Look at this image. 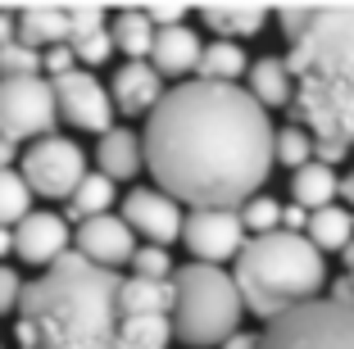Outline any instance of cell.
<instances>
[{"instance_id": "cell-16", "label": "cell", "mask_w": 354, "mask_h": 349, "mask_svg": "<svg viewBox=\"0 0 354 349\" xmlns=\"http://www.w3.org/2000/svg\"><path fill=\"white\" fill-rule=\"evenodd\" d=\"M95 164H100V177H109V182H132L146 168V145L132 127H109L95 145Z\"/></svg>"}, {"instance_id": "cell-10", "label": "cell", "mask_w": 354, "mask_h": 349, "mask_svg": "<svg viewBox=\"0 0 354 349\" xmlns=\"http://www.w3.org/2000/svg\"><path fill=\"white\" fill-rule=\"evenodd\" d=\"M50 86H55L59 118L68 127L95 132V136H104L109 127H114V100H109V91H104V82L95 77V73L73 68V73H64V77H55Z\"/></svg>"}, {"instance_id": "cell-42", "label": "cell", "mask_w": 354, "mask_h": 349, "mask_svg": "<svg viewBox=\"0 0 354 349\" xmlns=\"http://www.w3.org/2000/svg\"><path fill=\"white\" fill-rule=\"evenodd\" d=\"M5 254H14V232H10V227H0V258H5Z\"/></svg>"}, {"instance_id": "cell-13", "label": "cell", "mask_w": 354, "mask_h": 349, "mask_svg": "<svg viewBox=\"0 0 354 349\" xmlns=\"http://www.w3.org/2000/svg\"><path fill=\"white\" fill-rule=\"evenodd\" d=\"M14 254L32 267H50L68 254V223L50 209H32L19 227H14Z\"/></svg>"}, {"instance_id": "cell-11", "label": "cell", "mask_w": 354, "mask_h": 349, "mask_svg": "<svg viewBox=\"0 0 354 349\" xmlns=\"http://www.w3.org/2000/svg\"><path fill=\"white\" fill-rule=\"evenodd\" d=\"M118 218H123L132 232H141L150 245H168V240H177V236H182V223H187L182 205H177L173 196H164L159 186H136V191H127Z\"/></svg>"}, {"instance_id": "cell-35", "label": "cell", "mask_w": 354, "mask_h": 349, "mask_svg": "<svg viewBox=\"0 0 354 349\" xmlns=\"http://www.w3.org/2000/svg\"><path fill=\"white\" fill-rule=\"evenodd\" d=\"M91 28H104V10H91V5L68 10V41H73L77 32H91Z\"/></svg>"}, {"instance_id": "cell-12", "label": "cell", "mask_w": 354, "mask_h": 349, "mask_svg": "<svg viewBox=\"0 0 354 349\" xmlns=\"http://www.w3.org/2000/svg\"><path fill=\"white\" fill-rule=\"evenodd\" d=\"M73 249L86 263L104 267V272H118V267H127L132 254H136V232L118 214H100V218H91V223H77Z\"/></svg>"}, {"instance_id": "cell-36", "label": "cell", "mask_w": 354, "mask_h": 349, "mask_svg": "<svg viewBox=\"0 0 354 349\" xmlns=\"http://www.w3.org/2000/svg\"><path fill=\"white\" fill-rule=\"evenodd\" d=\"M304 227H309V209H300V205H286V209H281V232L304 236Z\"/></svg>"}, {"instance_id": "cell-3", "label": "cell", "mask_w": 354, "mask_h": 349, "mask_svg": "<svg viewBox=\"0 0 354 349\" xmlns=\"http://www.w3.org/2000/svg\"><path fill=\"white\" fill-rule=\"evenodd\" d=\"M118 272L86 263L77 249L23 286L19 349H118Z\"/></svg>"}, {"instance_id": "cell-31", "label": "cell", "mask_w": 354, "mask_h": 349, "mask_svg": "<svg viewBox=\"0 0 354 349\" xmlns=\"http://www.w3.org/2000/svg\"><path fill=\"white\" fill-rule=\"evenodd\" d=\"M5 77H41V50H32L23 41L0 46V82Z\"/></svg>"}, {"instance_id": "cell-8", "label": "cell", "mask_w": 354, "mask_h": 349, "mask_svg": "<svg viewBox=\"0 0 354 349\" xmlns=\"http://www.w3.org/2000/svg\"><path fill=\"white\" fill-rule=\"evenodd\" d=\"M19 173L32 196L41 200H68L86 177V154L68 136H41L19 154Z\"/></svg>"}, {"instance_id": "cell-29", "label": "cell", "mask_w": 354, "mask_h": 349, "mask_svg": "<svg viewBox=\"0 0 354 349\" xmlns=\"http://www.w3.org/2000/svg\"><path fill=\"white\" fill-rule=\"evenodd\" d=\"M272 159L300 173L304 164H313V136L304 132V127H281V132H277V145H272Z\"/></svg>"}, {"instance_id": "cell-20", "label": "cell", "mask_w": 354, "mask_h": 349, "mask_svg": "<svg viewBox=\"0 0 354 349\" xmlns=\"http://www.w3.org/2000/svg\"><path fill=\"white\" fill-rule=\"evenodd\" d=\"M19 41L32 50H50V46H68V10H50V5H32L19 14Z\"/></svg>"}, {"instance_id": "cell-41", "label": "cell", "mask_w": 354, "mask_h": 349, "mask_svg": "<svg viewBox=\"0 0 354 349\" xmlns=\"http://www.w3.org/2000/svg\"><path fill=\"white\" fill-rule=\"evenodd\" d=\"M341 200H345V209L354 214V173H345V177H341Z\"/></svg>"}, {"instance_id": "cell-6", "label": "cell", "mask_w": 354, "mask_h": 349, "mask_svg": "<svg viewBox=\"0 0 354 349\" xmlns=\"http://www.w3.org/2000/svg\"><path fill=\"white\" fill-rule=\"evenodd\" d=\"M259 349H354V304L313 299L259 331Z\"/></svg>"}, {"instance_id": "cell-22", "label": "cell", "mask_w": 354, "mask_h": 349, "mask_svg": "<svg viewBox=\"0 0 354 349\" xmlns=\"http://www.w3.org/2000/svg\"><path fill=\"white\" fill-rule=\"evenodd\" d=\"M200 19L218 32L223 41H232V37H254L268 23V10L263 5H205Z\"/></svg>"}, {"instance_id": "cell-38", "label": "cell", "mask_w": 354, "mask_h": 349, "mask_svg": "<svg viewBox=\"0 0 354 349\" xmlns=\"http://www.w3.org/2000/svg\"><path fill=\"white\" fill-rule=\"evenodd\" d=\"M10 41H19V14L0 10V46H10Z\"/></svg>"}, {"instance_id": "cell-30", "label": "cell", "mask_w": 354, "mask_h": 349, "mask_svg": "<svg viewBox=\"0 0 354 349\" xmlns=\"http://www.w3.org/2000/svg\"><path fill=\"white\" fill-rule=\"evenodd\" d=\"M68 46H73V55H77V68H100V64L114 55V37H109V23H104V28H91V32H77Z\"/></svg>"}, {"instance_id": "cell-43", "label": "cell", "mask_w": 354, "mask_h": 349, "mask_svg": "<svg viewBox=\"0 0 354 349\" xmlns=\"http://www.w3.org/2000/svg\"><path fill=\"white\" fill-rule=\"evenodd\" d=\"M345 281H350V286H354V245L345 249Z\"/></svg>"}, {"instance_id": "cell-44", "label": "cell", "mask_w": 354, "mask_h": 349, "mask_svg": "<svg viewBox=\"0 0 354 349\" xmlns=\"http://www.w3.org/2000/svg\"><path fill=\"white\" fill-rule=\"evenodd\" d=\"M0 349H5V345H0Z\"/></svg>"}, {"instance_id": "cell-39", "label": "cell", "mask_w": 354, "mask_h": 349, "mask_svg": "<svg viewBox=\"0 0 354 349\" xmlns=\"http://www.w3.org/2000/svg\"><path fill=\"white\" fill-rule=\"evenodd\" d=\"M218 349H259V336H254V331H236V336L223 340Z\"/></svg>"}, {"instance_id": "cell-34", "label": "cell", "mask_w": 354, "mask_h": 349, "mask_svg": "<svg viewBox=\"0 0 354 349\" xmlns=\"http://www.w3.org/2000/svg\"><path fill=\"white\" fill-rule=\"evenodd\" d=\"M73 68H77L73 46H50V50L41 55V73H50V82H55V77H64V73H73Z\"/></svg>"}, {"instance_id": "cell-1", "label": "cell", "mask_w": 354, "mask_h": 349, "mask_svg": "<svg viewBox=\"0 0 354 349\" xmlns=\"http://www.w3.org/2000/svg\"><path fill=\"white\" fill-rule=\"evenodd\" d=\"M141 145L155 186L191 209H241L277 164V127L241 82H177L146 118Z\"/></svg>"}, {"instance_id": "cell-18", "label": "cell", "mask_w": 354, "mask_h": 349, "mask_svg": "<svg viewBox=\"0 0 354 349\" xmlns=\"http://www.w3.org/2000/svg\"><path fill=\"white\" fill-rule=\"evenodd\" d=\"M304 240H309L318 254H345L354 245V214L345 205H327V209H313L309 227H304Z\"/></svg>"}, {"instance_id": "cell-19", "label": "cell", "mask_w": 354, "mask_h": 349, "mask_svg": "<svg viewBox=\"0 0 354 349\" xmlns=\"http://www.w3.org/2000/svg\"><path fill=\"white\" fill-rule=\"evenodd\" d=\"M173 313V281L127 277L118 286V318H168Z\"/></svg>"}, {"instance_id": "cell-27", "label": "cell", "mask_w": 354, "mask_h": 349, "mask_svg": "<svg viewBox=\"0 0 354 349\" xmlns=\"http://www.w3.org/2000/svg\"><path fill=\"white\" fill-rule=\"evenodd\" d=\"M32 214V191L19 168H0V227H19Z\"/></svg>"}, {"instance_id": "cell-5", "label": "cell", "mask_w": 354, "mask_h": 349, "mask_svg": "<svg viewBox=\"0 0 354 349\" xmlns=\"http://www.w3.org/2000/svg\"><path fill=\"white\" fill-rule=\"evenodd\" d=\"M241 290L232 272L209 263H182L173 272V340L187 349H214L241 331Z\"/></svg>"}, {"instance_id": "cell-14", "label": "cell", "mask_w": 354, "mask_h": 349, "mask_svg": "<svg viewBox=\"0 0 354 349\" xmlns=\"http://www.w3.org/2000/svg\"><path fill=\"white\" fill-rule=\"evenodd\" d=\"M109 100H114V113H127V118H141V113H155L159 100H164V77L150 68V59L123 64L109 82Z\"/></svg>"}, {"instance_id": "cell-21", "label": "cell", "mask_w": 354, "mask_h": 349, "mask_svg": "<svg viewBox=\"0 0 354 349\" xmlns=\"http://www.w3.org/2000/svg\"><path fill=\"white\" fill-rule=\"evenodd\" d=\"M109 37H114V50L127 55V64L150 59V46H155V23L146 19V10H123L109 19Z\"/></svg>"}, {"instance_id": "cell-32", "label": "cell", "mask_w": 354, "mask_h": 349, "mask_svg": "<svg viewBox=\"0 0 354 349\" xmlns=\"http://www.w3.org/2000/svg\"><path fill=\"white\" fill-rule=\"evenodd\" d=\"M127 267H132V277H141V281H173V258H168L164 245H141Z\"/></svg>"}, {"instance_id": "cell-33", "label": "cell", "mask_w": 354, "mask_h": 349, "mask_svg": "<svg viewBox=\"0 0 354 349\" xmlns=\"http://www.w3.org/2000/svg\"><path fill=\"white\" fill-rule=\"evenodd\" d=\"M19 299H23V277L14 272L10 263H0V318H5V313H14V308H19Z\"/></svg>"}, {"instance_id": "cell-37", "label": "cell", "mask_w": 354, "mask_h": 349, "mask_svg": "<svg viewBox=\"0 0 354 349\" xmlns=\"http://www.w3.org/2000/svg\"><path fill=\"white\" fill-rule=\"evenodd\" d=\"M345 145H336V141H313V164H323V168H332V164H341L345 159Z\"/></svg>"}, {"instance_id": "cell-2", "label": "cell", "mask_w": 354, "mask_h": 349, "mask_svg": "<svg viewBox=\"0 0 354 349\" xmlns=\"http://www.w3.org/2000/svg\"><path fill=\"white\" fill-rule=\"evenodd\" d=\"M291 37L295 118L313 141L354 145V10H281Z\"/></svg>"}, {"instance_id": "cell-24", "label": "cell", "mask_w": 354, "mask_h": 349, "mask_svg": "<svg viewBox=\"0 0 354 349\" xmlns=\"http://www.w3.org/2000/svg\"><path fill=\"white\" fill-rule=\"evenodd\" d=\"M245 68H250V59H245V50H241L236 41H209L205 55H200L196 77L200 82H232L236 86L241 77H245Z\"/></svg>"}, {"instance_id": "cell-23", "label": "cell", "mask_w": 354, "mask_h": 349, "mask_svg": "<svg viewBox=\"0 0 354 349\" xmlns=\"http://www.w3.org/2000/svg\"><path fill=\"white\" fill-rule=\"evenodd\" d=\"M114 200H118V186L109 182V177L86 173L82 186L68 196V214H64V218H73V223H91V218H100V214H114Z\"/></svg>"}, {"instance_id": "cell-4", "label": "cell", "mask_w": 354, "mask_h": 349, "mask_svg": "<svg viewBox=\"0 0 354 349\" xmlns=\"http://www.w3.org/2000/svg\"><path fill=\"white\" fill-rule=\"evenodd\" d=\"M232 281L241 290V304L254 318L277 322L281 313L304 308L323 299L327 286V258L304 236L272 232V236H250L232 263Z\"/></svg>"}, {"instance_id": "cell-9", "label": "cell", "mask_w": 354, "mask_h": 349, "mask_svg": "<svg viewBox=\"0 0 354 349\" xmlns=\"http://www.w3.org/2000/svg\"><path fill=\"white\" fill-rule=\"evenodd\" d=\"M182 240H187L191 263H236L241 245H245V227H241L236 209H191L182 223Z\"/></svg>"}, {"instance_id": "cell-17", "label": "cell", "mask_w": 354, "mask_h": 349, "mask_svg": "<svg viewBox=\"0 0 354 349\" xmlns=\"http://www.w3.org/2000/svg\"><path fill=\"white\" fill-rule=\"evenodd\" d=\"M245 91H250L263 109H286V104H295V77H291V68H286V59H277V55L254 59L250 73H245Z\"/></svg>"}, {"instance_id": "cell-25", "label": "cell", "mask_w": 354, "mask_h": 349, "mask_svg": "<svg viewBox=\"0 0 354 349\" xmlns=\"http://www.w3.org/2000/svg\"><path fill=\"white\" fill-rule=\"evenodd\" d=\"M291 196H295V205L300 209H327L336 196H341V177L332 173V168H323V164H304L300 173H295V182H291Z\"/></svg>"}, {"instance_id": "cell-26", "label": "cell", "mask_w": 354, "mask_h": 349, "mask_svg": "<svg viewBox=\"0 0 354 349\" xmlns=\"http://www.w3.org/2000/svg\"><path fill=\"white\" fill-rule=\"evenodd\" d=\"M173 322L168 318H123L118 322V349H168Z\"/></svg>"}, {"instance_id": "cell-7", "label": "cell", "mask_w": 354, "mask_h": 349, "mask_svg": "<svg viewBox=\"0 0 354 349\" xmlns=\"http://www.w3.org/2000/svg\"><path fill=\"white\" fill-rule=\"evenodd\" d=\"M59 123V104H55L50 77H5L0 82V132L14 145L55 136Z\"/></svg>"}, {"instance_id": "cell-28", "label": "cell", "mask_w": 354, "mask_h": 349, "mask_svg": "<svg viewBox=\"0 0 354 349\" xmlns=\"http://www.w3.org/2000/svg\"><path fill=\"white\" fill-rule=\"evenodd\" d=\"M236 214H241V227H245L250 236H272V232H281V205L272 196H263V191L254 200H245Z\"/></svg>"}, {"instance_id": "cell-15", "label": "cell", "mask_w": 354, "mask_h": 349, "mask_svg": "<svg viewBox=\"0 0 354 349\" xmlns=\"http://www.w3.org/2000/svg\"><path fill=\"white\" fill-rule=\"evenodd\" d=\"M200 55H205V41H200L196 28H159L155 46H150V68L159 77H187V73L200 68Z\"/></svg>"}, {"instance_id": "cell-40", "label": "cell", "mask_w": 354, "mask_h": 349, "mask_svg": "<svg viewBox=\"0 0 354 349\" xmlns=\"http://www.w3.org/2000/svg\"><path fill=\"white\" fill-rule=\"evenodd\" d=\"M14 159H19V145L0 132V168H14Z\"/></svg>"}]
</instances>
